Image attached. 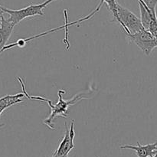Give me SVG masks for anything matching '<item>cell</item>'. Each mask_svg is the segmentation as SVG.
Returning a JSON list of instances; mask_svg holds the SVG:
<instances>
[{"label":"cell","instance_id":"2e32d148","mask_svg":"<svg viewBox=\"0 0 157 157\" xmlns=\"http://www.w3.org/2000/svg\"><path fill=\"white\" fill-rule=\"evenodd\" d=\"M153 157H157V151H156V153H155V155H154V156H153Z\"/></svg>","mask_w":157,"mask_h":157},{"label":"cell","instance_id":"9c48e42d","mask_svg":"<svg viewBox=\"0 0 157 157\" xmlns=\"http://www.w3.org/2000/svg\"><path fill=\"white\" fill-rule=\"evenodd\" d=\"M15 25L6 19L4 16L2 18L1 25H0V55L3 52L4 48L6 46V43L10 38L11 35L13 32Z\"/></svg>","mask_w":157,"mask_h":157},{"label":"cell","instance_id":"8992f818","mask_svg":"<svg viewBox=\"0 0 157 157\" xmlns=\"http://www.w3.org/2000/svg\"><path fill=\"white\" fill-rule=\"evenodd\" d=\"M140 12V20L146 30H148L150 24L157 20V0H137Z\"/></svg>","mask_w":157,"mask_h":157},{"label":"cell","instance_id":"5bb4252c","mask_svg":"<svg viewBox=\"0 0 157 157\" xmlns=\"http://www.w3.org/2000/svg\"><path fill=\"white\" fill-rule=\"evenodd\" d=\"M5 126L4 124H0V129L2 128V127H3Z\"/></svg>","mask_w":157,"mask_h":157},{"label":"cell","instance_id":"6da1fadb","mask_svg":"<svg viewBox=\"0 0 157 157\" xmlns=\"http://www.w3.org/2000/svg\"><path fill=\"white\" fill-rule=\"evenodd\" d=\"M18 81H19L20 84H21V89H22L23 93L25 95L26 99L32 100V101H41V102L47 103L48 105L51 108V114L43 121V124L46 126L50 130H55V124H54V120L58 117H62L66 118L67 116V110H68L69 107L71 106H73L76 104L77 103L81 101V100L84 99H89L88 97H86L85 95L83 94H77L74 98H72L70 100H64L62 94H66V92L63 90H58V101L56 104H54L52 101H49L47 98H42L40 96H32L28 94L26 91L25 87L24 81L21 80V78H18Z\"/></svg>","mask_w":157,"mask_h":157},{"label":"cell","instance_id":"277c9868","mask_svg":"<svg viewBox=\"0 0 157 157\" xmlns=\"http://www.w3.org/2000/svg\"><path fill=\"white\" fill-rule=\"evenodd\" d=\"M130 41L134 43L146 55L149 56L157 48V40L145 29L133 35H127Z\"/></svg>","mask_w":157,"mask_h":157},{"label":"cell","instance_id":"5b68a950","mask_svg":"<svg viewBox=\"0 0 157 157\" xmlns=\"http://www.w3.org/2000/svg\"><path fill=\"white\" fill-rule=\"evenodd\" d=\"M64 18H65V24H64L63 25L60 26V27L55 28V29H50V30L46 31V32H42V33H41V34H38V35H35V36L29 37V38H24V39H18V41H16L15 42L12 43V44H7V45H6V47L4 48V50H3V52H5V51H6V50H9V49L12 48H14V47L23 48V47H25V46L26 43L29 42V41H32V40L35 39V38H40V37L44 36V35H48V34L53 33V32H57V31L61 30V29H65L66 36H67V31H68V28L70 27V26L73 25H75V24H80V23L82 22V21H86L85 18H79L78 20H76V21H72V22H68V20H67V11L64 10Z\"/></svg>","mask_w":157,"mask_h":157},{"label":"cell","instance_id":"ba28073f","mask_svg":"<svg viewBox=\"0 0 157 157\" xmlns=\"http://www.w3.org/2000/svg\"><path fill=\"white\" fill-rule=\"evenodd\" d=\"M121 150H134L137 157H153L157 151V142L149 144L147 145H141L137 142L136 146L133 145H121Z\"/></svg>","mask_w":157,"mask_h":157},{"label":"cell","instance_id":"7a4b0ae2","mask_svg":"<svg viewBox=\"0 0 157 157\" xmlns=\"http://www.w3.org/2000/svg\"><path fill=\"white\" fill-rule=\"evenodd\" d=\"M58 0H45L43 2L39 4H32L25 7L23 9H9L2 6V11L4 13H7L9 15V18H8L9 21L13 23L15 25L19 24L25 18H30V17L35 16V15H41L43 16L44 14V9L51 4L52 2Z\"/></svg>","mask_w":157,"mask_h":157},{"label":"cell","instance_id":"52a82bcc","mask_svg":"<svg viewBox=\"0 0 157 157\" xmlns=\"http://www.w3.org/2000/svg\"><path fill=\"white\" fill-rule=\"evenodd\" d=\"M74 120H71V124L70 127H67V123H65V132L63 139L61 140L59 146L56 151L55 152V154L61 157H68L69 153L72 149L75 148V144H74V140H75V132L74 125L75 122Z\"/></svg>","mask_w":157,"mask_h":157},{"label":"cell","instance_id":"9a60e30c","mask_svg":"<svg viewBox=\"0 0 157 157\" xmlns=\"http://www.w3.org/2000/svg\"><path fill=\"white\" fill-rule=\"evenodd\" d=\"M52 157H61V156H58V155H56V154H55V153H54L53 156H52Z\"/></svg>","mask_w":157,"mask_h":157},{"label":"cell","instance_id":"3957f363","mask_svg":"<svg viewBox=\"0 0 157 157\" xmlns=\"http://www.w3.org/2000/svg\"><path fill=\"white\" fill-rule=\"evenodd\" d=\"M118 21L127 35H133L144 29L140 18L127 8L118 4Z\"/></svg>","mask_w":157,"mask_h":157},{"label":"cell","instance_id":"30bf717a","mask_svg":"<svg viewBox=\"0 0 157 157\" xmlns=\"http://www.w3.org/2000/svg\"><path fill=\"white\" fill-rule=\"evenodd\" d=\"M25 98H26L23 92L14 95H6L2 98H0V117L5 110L15 104L22 102Z\"/></svg>","mask_w":157,"mask_h":157},{"label":"cell","instance_id":"8fae6325","mask_svg":"<svg viewBox=\"0 0 157 157\" xmlns=\"http://www.w3.org/2000/svg\"><path fill=\"white\" fill-rule=\"evenodd\" d=\"M101 1H102L104 4L107 5L108 9L111 12L112 15H113L114 21L117 22L118 19H119L117 13V7L119 3L117 2V0H101Z\"/></svg>","mask_w":157,"mask_h":157},{"label":"cell","instance_id":"7c38bea8","mask_svg":"<svg viewBox=\"0 0 157 157\" xmlns=\"http://www.w3.org/2000/svg\"><path fill=\"white\" fill-rule=\"evenodd\" d=\"M150 33L153 35V36L157 40V20L153 21V22L150 24V27H149L148 30Z\"/></svg>","mask_w":157,"mask_h":157},{"label":"cell","instance_id":"4fadbf2b","mask_svg":"<svg viewBox=\"0 0 157 157\" xmlns=\"http://www.w3.org/2000/svg\"><path fill=\"white\" fill-rule=\"evenodd\" d=\"M3 11H2V6L0 5V25H1V21H2V18L3 17Z\"/></svg>","mask_w":157,"mask_h":157}]
</instances>
